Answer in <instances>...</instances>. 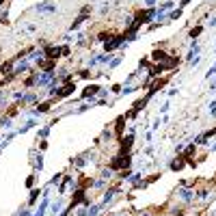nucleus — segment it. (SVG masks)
Returning <instances> with one entry per match:
<instances>
[{"mask_svg":"<svg viewBox=\"0 0 216 216\" xmlns=\"http://www.w3.org/2000/svg\"><path fill=\"white\" fill-rule=\"evenodd\" d=\"M71 91H74V84H67V87H63L61 91L56 93V97H65V95H69Z\"/></svg>","mask_w":216,"mask_h":216,"instance_id":"f257e3e1","label":"nucleus"}]
</instances>
